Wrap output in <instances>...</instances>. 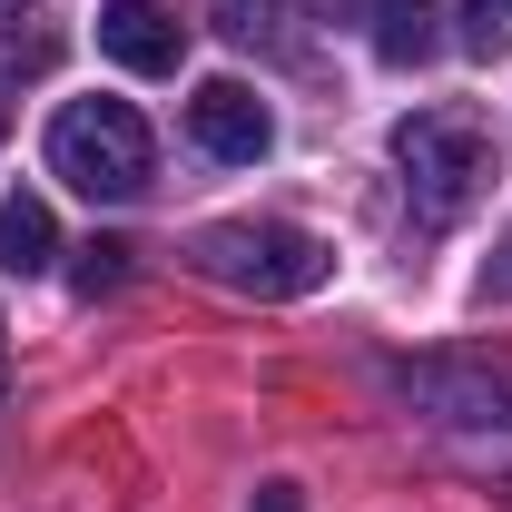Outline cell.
Listing matches in <instances>:
<instances>
[{"mask_svg": "<svg viewBox=\"0 0 512 512\" xmlns=\"http://www.w3.org/2000/svg\"><path fill=\"white\" fill-rule=\"evenodd\" d=\"M394 168H404L414 207H424L434 227H453L463 207L493 197L503 148H493V128L473 119V109H414V119H394Z\"/></svg>", "mask_w": 512, "mask_h": 512, "instance_id": "obj_1", "label": "cell"}, {"mask_svg": "<svg viewBox=\"0 0 512 512\" xmlns=\"http://www.w3.org/2000/svg\"><path fill=\"white\" fill-rule=\"evenodd\" d=\"M197 266H207L217 286L276 306V296H316L325 276H335V247L306 237V227H276V217H227V227L197 237Z\"/></svg>", "mask_w": 512, "mask_h": 512, "instance_id": "obj_2", "label": "cell"}, {"mask_svg": "<svg viewBox=\"0 0 512 512\" xmlns=\"http://www.w3.org/2000/svg\"><path fill=\"white\" fill-rule=\"evenodd\" d=\"M50 168H60L79 197H138L158 148H148V119L128 99H69L50 119Z\"/></svg>", "mask_w": 512, "mask_h": 512, "instance_id": "obj_3", "label": "cell"}, {"mask_svg": "<svg viewBox=\"0 0 512 512\" xmlns=\"http://www.w3.org/2000/svg\"><path fill=\"white\" fill-rule=\"evenodd\" d=\"M188 128L207 158H227V168H256L266 148H276V119H266V99H256L247 79H207L188 99Z\"/></svg>", "mask_w": 512, "mask_h": 512, "instance_id": "obj_4", "label": "cell"}, {"mask_svg": "<svg viewBox=\"0 0 512 512\" xmlns=\"http://www.w3.org/2000/svg\"><path fill=\"white\" fill-rule=\"evenodd\" d=\"M99 50L119 69H138V79H158V69L188 60V20L158 10V0H109V10H99Z\"/></svg>", "mask_w": 512, "mask_h": 512, "instance_id": "obj_5", "label": "cell"}, {"mask_svg": "<svg viewBox=\"0 0 512 512\" xmlns=\"http://www.w3.org/2000/svg\"><path fill=\"white\" fill-rule=\"evenodd\" d=\"M394 384H404L414 404H434L444 424H512V384L503 375H453V365H424V375H414V365H404Z\"/></svg>", "mask_w": 512, "mask_h": 512, "instance_id": "obj_6", "label": "cell"}, {"mask_svg": "<svg viewBox=\"0 0 512 512\" xmlns=\"http://www.w3.org/2000/svg\"><path fill=\"white\" fill-rule=\"evenodd\" d=\"M50 256H60L50 207H40V197H0V266H10V276H40Z\"/></svg>", "mask_w": 512, "mask_h": 512, "instance_id": "obj_7", "label": "cell"}, {"mask_svg": "<svg viewBox=\"0 0 512 512\" xmlns=\"http://www.w3.org/2000/svg\"><path fill=\"white\" fill-rule=\"evenodd\" d=\"M365 20H375V50H384L394 69L434 50V0H365Z\"/></svg>", "mask_w": 512, "mask_h": 512, "instance_id": "obj_8", "label": "cell"}, {"mask_svg": "<svg viewBox=\"0 0 512 512\" xmlns=\"http://www.w3.org/2000/svg\"><path fill=\"white\" fill-rule=\"evenodd\" d=\"M503 40H512V10H503V0H463V50H483V60H493Z\"/></svg>", "mask_w": 512, "mask_h": 512, "instance_id": "obj_9", "label": "cell"}, {"mask_svg": "<svg viewBox=\"0 0 512 512\" xmlns=\"http://www.w3.org/2000/svg\"><path fill=\"white\" fill-rule=\"evenodd\" d=\"M119 256H128V247H89V266H79V296H99V286H119Z\"/></svg>", "mask_w": 512, "mask_h": 512, "instance_id": "obj_10", "label": "cell"}, {"mask_svg": "<svg viewBox=\"0 0 512 512\" xmlns=\"http://www.w3.org/2000/svg\"><path fill=\"white\" fill-rule=\"evenodd\" d=\"M256 512H306V493H296V483H266V493H256Z\"/></svg>", "mask_w": 512, "mask_h": 512, "instance_id": "obj_11", "label": "cell"}, {"mask_svg": "<svg viewBox=\"0 0 512 512\" xmlns=\"http://www.w3.org/2000/svg\"><path fill=\"white\" fill-rule=\"evenodd\" d=\"M0 128H10V109H0Z\"/></svg>", "mask_w": 512, "mask_h": 512, "instance_id": "obj_12", "label": "cell"}, {"mask_svg": "<svg viewBox=\"0 0 512 512\" xmlns=\"http://www.w3.org/2000/svg\"><path fill=\"white\" fill-rule=\"evenodd\" d=\"M503 10H512V0H503Z\"/></svg>", "mask_w": 512, "mask_h": 512, "instance_id": "obj_13", "label": "cell"}]
</instances>
